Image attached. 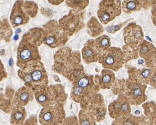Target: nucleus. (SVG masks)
Returning a JSON list of instances; mask_svg holds the SVG:
<instances>
[{
  "label": "nucleus",
  "instance_id": "1",
  "mask_svg": "<svg viewBox=\"0 0 156 125\" xmlns=\"http://www.w3.org/2000/svg\"><path fill=\"white\" fill-rule=\"evenodd\" d=\"M65 118L63 108L59 105L43 108L39 115V121L42 125H61Z\"/></svg>",
  "mask_w": 156,
  "mask_h": 125
},
{
  "label": "nucleus",
  "instance_id": "2",
  "mask_svg": "<svg viewBox=\"0 0 156 125\" xmlns=\"http://www.w3.org/2000/svg\"><path fill=\"white\" fill-rule=\"evenodd\" d=\"M104 67L115 70L121 66L122 57L119 49L111 48L104 53L101 60Z\"/></svg>",
  "mask_w": 156,
  "mask_h": 125
},
{
  "label": "nucleus",
  "instance_id": "3",
  "mask_svg": "<svg viewBox=\"0 0 156 125\" xmlns=\"http://www.w3.org/2000/svg\"><path fill=\"white\" fill-rule=\"evenodd\" d=\"M24 79L27 82H31L32 84H47L45 82L46 78L44 76V70L40 67V66H30L27 70V73H24Z\"/></svg>",
  "mask_w": 156,
  "mask_h": 125
},
{
  "label": "nucleus",
  "instance_id": "4",
  "mask_svg": "<svg viewBox=\"0 0 156 125\" xmlns=\"http://www.w3.org/2000/svg\"><path fill=\"white\" fill-rule=\"evenodd\" d=\"M109 110L111 117L117 118L127 115L130 112V109L127 100L119 99L110 105Z\"/></svg>",
  "mask_w": 156,
  "mask_h": 125
},
{
  "label": "nucleus",
  "instance_id": "5",
  "mask_svg": "<svg viewBox=\"0 0 156 125\" xmlns=\"http://www.w3.org/2000/svg\"><path fill=\"white\" fill-rule=\"evenodd\" d=\"M33 98V92L27 87H22L16 92L14 102L16 105L24 106Z\"/></svg>",
  "mask_w": 156,
  "mask_h": 125
},
{
  "label": "nucleus",
  "instance_id": "6",
  "mask_svg": "<svg viewBox=\"0 0 156 125\" xmlns=\"http://www.w3.org/2000/svg\"><path fill=\"white\" fill-rule=\"evenodd\" d=\"M35 55H36V49L33 48V47L30 45H23V46L21 45L19 48L18 57L20 61H30L35 57Z\"/></svg>",
  "mask_w": 156,
  "mask_h": 125
},
{
  "label": "nucleus",
  "instance_id": "7",
  "mask_svg": "<svg viewBox=\"0 0 156 125\" xmlns=\"http://www.w3.org/2000/svg\"><path fill=\"white\" fill-rule=\"evenodd\" d=\"M26 110L23 107L16 105L12 110L10 123L12 125H20L23 123L26 118Z\"/></svg>",
  "mask_w": 156,
  "mask_h": 125
},
{
  "label": "nucleus",
  "instance_id": "8",
  "mask_svg": "<svg viewBox=\"0 0 156 125\" xmlns=\"http://www.w3.org/2000/svg\"><path fill=\"white\" fill-rule=\"evenodd\" d=\"M82 55L86 62H94L97 57V52L93 45H86L82 50Z\"/></svg>",
  "mask_w": 156,
  "mask_h": 125
},
{
  "label": "nucleus",
  "instance_id": "9",
  "mask_svg": "<svg viewBox=\"0 0 156 125\" xmlns=\"http://www.w3.org/2000/svg\"><path fill=\"white\" fill-rule=\"evenodd\" d=\"M113 73L109 70H104L100 81V86L102 89L110 88L114 80Z\"/></svg>",
  "mask_w": 156,
  "mask_h": 125
},
{
  "label": "nucleus",
  "instance_id": "10",
  "mask_svg": "<svg viewBox=\"0 0 156 125\" xmlns=\"http://www.w3.org/2000/svg\"><path fill=\"white\" fill-rule=\"evenodd\" d=\"M79 125H96L95 119L91 113L81 110L79 116Z\"/></svg>",
  "mask_w": 156,
  "mask_h": 125
},
{
  "label": "nucleus",
  "instance_id": "11",
  "mask_svg": "<svg viewBox=\"0 0 156 125\" xmlns=\"http://www.w3.org/2000/svg\"><path fill=\"white\" fill-rule=\"evenodd\" d=\"M11 20L12 24H15V26L21 25L24 23L26 19V15L22 12L20 9L19 11H14L13 14L11 16Z\"/></svg>",
  "mask_w": 156,
  "mask_h": 125
},
{
  "label": "nucleus",
  "instance_id": "12",
  "mask_svg": "<svg viewBox=\"0 0 156 125\" xmlns=\"http://www.w3.org/2000/svg\"><path fill=\"white\" fill-rule=\"evenodd\" d=\"M109 45V39H108V38L105 35L104 37L99 38L97 40L96 48L97 49H105Z\"/></svg>",
  "mask_w": 156,
  "mask_h": 125
},
{
  "label": "nucleus",
  "instance_id": "13",
  "mask_svg": "<svg viewBox=\"0 0 156 125\" xmlns=\"http://www.w3.org/2000/svg\"><path fill=\"white\" fill-rule=\"evenodd\" d=\"M135 121L133 120L125 118H120L115 120V121L113 122L112 125H136Z\"/></svg>",
  "mask_w": 156,
  "mask_h": 125
},
{
  "label": "nucleus",
  "instance_id": "14",
  "mask_svg": "<svg viewBox=\"0 0 156 125\" xmlns=\"http://www.w3.org/2000/svg\"><path fill=\"white\" fill-rule=\"evenodd\" d=\"M133 96L135 99H142L143 95V91L142 89L139 87H134L133 91Z\"/></svg>",
  "mask_w": 156,
  "mask_h": 125
},
{
  "label": "nucleus",
  "instance_id": "15",
  "mask_svg": "<svg viewBox=\"0 0 156 125\" xmlns=\"http://www.w3.org/2000/svg\"><path fill=\"white\" fill-rule=\"evenodd\" d=\"M149 52H150V49L148 45H144L142 46L140 50V54L141 55H143V57L147 55Z\"/></svg>",
  "mask_w": 156,
  "mask_h": 125
},
{
  "label": "nucleus",
  "instance_id": "16",
  "mask_svg": "<svg viewBox=\"0 0 156 125\" xmlns=\"http://www.w3.org/2000/svg\"><path fill=\"white\" fill-rule=\"evenodd\" d=\"M136 2L135 1H129L126 4V8L128 11H133L136 8Z\"/></svg>",
  "mask_w": 156,
  "mask_h": 125
},
{
  "label": "nucleus",
  "instance_id": "17",
  "mask_svg": "<svg viewBox=\"0 0 156 125\" xmlns=\"http://www.w3.org/2000/svg\"><path fill=\"white\" fill-rule=\"evenodd\" d=\"M150 74V70H146L144 71L143 73V76L144 78H147L148 77L149 75Z\"/></svg>",
  "mask_w": 156,
  "mask_h": 125
}]
</instances>
